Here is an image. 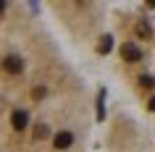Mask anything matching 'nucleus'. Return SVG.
<instances>
[{
	"label": "nucleus",
	"mask_w": 155,
	"mask_h": 152,
	"mask_svg": "<svg viewBox=\"0 0 155 152\" xmlns=\"http://www.w3.org/2000/svg\"><path fill=\"white\" fill-rule=\"evenodd\" d=\"M121 55L126 58V60H139L142 58V53H139L134 45H124V50H121Z\"/></svg>",
	"instance_id": "obj_3"
},
{
	"label": "nucleus",
	"mask_w": 155,
	"mask_h": 152,
	"mask_svg": "<svg viewBox=\"0 0 155 152\" xmlns=\"http://www.w3.org/2000/svg\"><path fill=\"white\" fill-rule=\"evenodd\" d=\"M3 8H5V3H0V11H3Z\"/></svg>",
	"instance_id": "obj_8"
},
{
	"label": "nucleus",
	"mask_w": 155,
	"mask_h": 152,
	"mask_svg": "<svg viewBox=\"0 0 155 152\" xmlns=\"http://www.w3.org/2000/svg\"><path fill=\"white\" fill-rule=\"evenodd\" d=\"M3 68L8 73H18L21 68H24V63H21V58H16V55H8L5 60H3Z\"/></svg>",
	"instance_id": "obj_2"
},
{
	"label": "nucleus",
	"mask_w": 155,
	"mask_h": 152,
	"mask_svg": "<svg viewBox=\"0 0 155 152\" xmlns=\"http://www.w3.org/2000/svg\"><path fill=\"white\" fill-rule=\"evenodd\" d=\"M34 136H37V139H45V136H48V126H37L34 128Z\"/></svg>",
	"instance_id": "obj_5"
},
{
	"label": "nucleus",
	"mask_w": 155,
	"mask_h": 152,
	"mask_svg": "<svg viewBox=\"0 0 155 152\" xmlns=\"http://www.w3.org/2000/svg\"><path fill=\"white\" fill-rule=\"evenodd\" d=\"M32 95H34V100H40V97H45V89H42V87H40V89H34Z\"/></svg>",
	"instance_id": "obj_6"
},
{
	"label": "nucleus",
	"mask_w": 155,
	"mask_h": 152,
	"mask_svg": "<svg viewBox=\"0 0 155 152\" xmlns=\"http://www.w3.org/2000/svg\"><path fill=\"white\" fill-rule=\"evenodd\" d=\"M11 121H13V128H26V121H29V115H26L24 110H16Z\"/></svg>",
	"instance_id": "obj_4"
},
{
	"label": "nucleus",
	"mask_w": 155,
	"mask_h": 152,
	"mask_svg": "<svg viewBox=\"0 0 155 152\" xmlns=\"http://www.w3.org/2000/svg\"><path fill=\"white\" fill-rule=\"evenodd\" d=\"M150 110H155V97H153V100H150Z\"/></svg>",
	"instance_id": "obj_7"
},
{
	"label": "nucleus",
	"mask_w": 155,
	"mask_h": 152,
	"mask_svg": "<svg viewBox=\"0 0 155 152\" xmlns=\"http://www.w3.org/2000/svg\"><path fill=\"white\" fill-rule=\"evenodd\" d=\"M53 142H55V150H68V147L74 144V134L71 131H58Z\"/></svg>",
	"instance_id": "obj_1"
}]
</instances>
